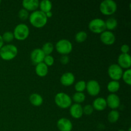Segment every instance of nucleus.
Instances as JSON below:
<instances>
[{"label":"nucleus","mask_w":131,"mask_h":131,"mask_svg":"<svg viewBox=\"0 0 131 131\" xmlns=\"http://www.w3.org/2000/svg\"><path fill=\"white\" fill-rule=\"evenodd\" d=\"M29 23L33 26L37 28H43L47 23V17L46 14L40 10L32 12L29 16Z\"/></svg>","instance_id":"1"},{"label":"nucleus","mask_w":131,"mask_h":131,"mask_svg":"<svg viewBox=\"0 0 131 131\" xmlns=\"http://www.w3.org/2000/svg\"><path fill=\"white\" fill-rule=\"evenodd\" d=\"M18 49L14 44H6L0 49V57L6 61L12 60L16 57Z\"/></svg>","instance_id":"2"},{"label":"nucleus","mask_w":131,"mask_h":131,"mask_svg":"<svg viewBox=\"0 0 131 131\" xmlns=\"http://www.w3.org/2000/svg\"><path fill=\"white\" fill-rule=\"evenodd\" d=\"M100 11L106 15H113L117 10V4L113 0H104L100 4Z\"/></svg>","instance_id":"3"},{"label":"nucleus","mask_w":131,"mask_h":131,"mask_svg":"<svg viewBox=\"0 0 131 131\" xmlns=\"http://www.w3.org/2000/svg\"><path fill=\"white\" fill-rule=\"evenodd\" d=\"M54 102L60 108L67 109L70 107L72 100L68 94L63 92H60L55 95Z\"/></svg>","instance_id":"4"},{"label":"nucleus","mask_w":131,"mask_h":131,"mask_svg":"<svg viewBox=\"0 0 131 131\" xmlns=\"http://www.w3.org/2000/svg\"><path fill=\"white\" fill-rule=\"evenodd\" d=\"M13 33L14 38L18 40H24L28 38L29 35V27L26 24L20 23L15 27Z\"/></svg>","instance_id":"5"},{"label":"nucleus","mask_w":131,"mask_h":131,"mask_svg":"<svg viewBox=\"0 0 131 131\" xmlns=\"http://www.w3.org/2000/svg\"><path fill=\"white\" fill-rule=\"evenodd\" d=\"M55 48L58 53L67 55L72 51V43L67 39H61L56 42Z\"/></svg>","instance_id":"6"},{"label":"nucleus","mask_w":131,"mask_h":131,"mask_svg":"<svg viewBox=\"0 0 131 131\" xmlns=\"http://www.w3.org/2000/svg\"><path fill=\"white\" fill-rule=\"evenodd\" d=\"M88 28L94 33H102L106 29L105 21L100 18L92 19L88 24Z\"/></svg>","instance_id":"7"},{"label":"nucleus","mask_w":131,"mask_h":131,"mask_svg":"<svg viewBox=\"0 0 131 131\" xmlns=\"http://www.w3.org/2000/svg\"><path fill=\"white\" fill-rule=\"evenodd\" d=\"M123 70L118 64H112L110 65L107 70V73L111 79L113 81L120 80L122 77Z\"/></svg>","instance_id":"8"},{"label":"nucleus","mask_w":131,"mask_h":131,"mask_svg":"<svg viewBox=\"0 0 131 131\" xmlns=\"http://www.w3.org/2000/svg\"><path fill=\"white\" fill-rule=\"evenodd\" d=\"M86 90L91 96H97L101 92V85L96 80L88 81L86 84Z\"/></svg>","instance_id":"9"},{"label":"nucleus","mask_w":131,"mask_h":131,"mask_svg":"<svg viewBox=\"0 0 131 131\" xmlns=\"http://www.w3.org/2000/svg\"><path fill=\"white\" fill-rule=\"evenodd\" d=\"M46 55L41 49L37 48L31 51L30 54V58L32 63L37 65V64L43 62Z\"/></svg>","instance_id":"10"},{"label":"nucleus","mask_w":131,"mask_h":131,"mask_svg":"<svg viewBox=\"0 0 131 131\" xmlns=\"http://www.w3.org/2000/svg\"><path fill=\"white\" fill-rule=\"evenodd\" d=\"M100 39L103 43L107 46H110L115 43L116 40V37L112 31L106 30L101 33Z\"/></svg>","instance_id":"11"},{"label":"nucleus","mask_w":131,"mask_h":131,"mask_svg":"<svg viewBox=\"0 0 131 131\" xmlns=\"http://www.w3.org/2000/svg\"><path fill=\"white\" fill-rule=\"evenodd\" d=\"M107 106L112 109V110H116L120 106V97L116 93H110L106 99Z\"/></svg>","instance_id":"12"},{"label":"nucleus","mask_w":131,"mask_h":131,"mask_svg":"<svg viewBox=\"0 0 131 131\" xmlns=\"http://www.w3.org/2000/svg\"><path fill=\"white\" fill-rule=\"evenodd\" d=\"M118 65L122 69H130L131 66V57L130 55L128 54H120L118 58Z\"/></svg>","instance_id":"13"},{"label":"nucleus","mask_w":131,"mask_h":131,"mask_svg":"<svg viewBox=\"0 0 131 131\" xmlns=\"http://www.w3.org/2000/svg\"><path fill=\"white\" fill-rule=\"evenodd\" d=\"M57 127L60 131H71L73 125L69 119L61 118L57 122Z\"/></svg>","instance_id":"14"},{"label":"nucleus","mask_w":131,"mask_h":131,"mask_svg":"<svg viewBox=\"0 0 131 131\" xmlns=\"http://www.w3.org/2000/svg\"><path fill=\"white\" fill-rule=\"evenodd\" d=\"M70 115L72 116L74 118L79 119L82 117L83 115V106L79 104H74L71 105L69 110Z\"/></svg>","instance_id":"15"},{"label":"nucleus","mask_w":131,"mask_h":131,"mask_svg":"<svg viewBox=\"0 0 131 131\" xmlns=\"http://www.w3.org/2000/svg\"><path fill=\"white\" fill-rule=\"evenodd\" d=\"M60 82L61 84L65 86H71L75 82V76L72 73L70 72H65L60 78Z\"/></svg>","instance_id":"16"},{"label":"nucleus","mask_w":131,"mask_h":131,"mask_svg":"<svg viewBox=\"0 0 131 131\" xmlns=\"http://www.w3.org/2000/svg\"><path fill=\"white\" fill-rule=\"evenodd\" d=\"M23 8L27 11L34 12L37 10L39 7V1L38 0H24L22 2Z\"/></svg>","instance_id":"17"},{"label":"nucleus","mask_w":131,"mask_h":131,"mask_svg":"<svg viewBox=\"0 0 131 131\" xmlns=\"http://www.w3.org/2000/svg\"><path fill=\"white\" fill-rule=\"evenodd\" d=\"M92 106L97 111H103L107 107V102L103 97H97L93 101Z\"/></svg>","instance_id":"18"},{"label":"nucleus","mask_w":131,"mask_h":131,"mask_svg":"<svg viewBox=\"0 0 131 131\" xmlns=\"http://www.w3.org/2000/svg\"><path fill=\"white\" fill-rule=\"evenodd\" d=\"M35 72L39 77H45L48 74V67L43 62L38 63L36 65Z\"/></svg>","instance_id":"19"},{"label":"nucleus","mask_w":131,"mask_h":131,"mask_svg":"<svg viewBox=\"0 0 131 131\" xmlns=\"http://www.w3.org/2000/svg\"><path fill=\"white\" fill-rule=\"evenodd\" d=\"M29 102H31L32 105L34 106H40L43 103V98L38 93H32L30 96H29Z\"/></svg>","instance_id":"20"},{"label":"nucleus","mask_w":131,"mask_h":131,"mask_svg":"<svg viewBox=\"0 0 131 131\" xmlns=\"http://www.w3.org/2000/svg\"><path fill=\"white\" fill-rule=\"evenodd\" d=\"M39 7L40 11L47 13L51 11L52 7V3L49 0H42L40 2H39Z\"/></svg>","instance_id":"21"},{"label":"nucleus","mask_w":131,"mask_h":131,"mask_svg":"<svg viewBox=\"0 0 131 131\" xmlns=\"http://www.w3.org/2000/svg\"><path fill=\"white\" fill-rule=\"evenodd\" d=\"M120 87V84L118 81H111L107 84V90L111 93H115L119 90Z\"/></svg>","instance_id":"22"},{"label":"nucleus","mask_w":131,"mask_h":131,"mask_svg":"<svg viewBox=\"0 0 131 131\" xmlns=\"http://www.w3.org/2000/svg\"><path fill=\"white\" fill-rule=\"evenodd\" d=\"M106 29L109 31H111L115 29L118 26V21L115 18L110 17L105 21Z\"/></svg>","instance_id":"23"},{"label":"nucleus","mask_w":131,"mask_h":131,"mask_svg":"<svg viewBox=\"0 0 131 131\" xmlns=\"http://www.w3.org/2000/svg\"><path fill=\"white\" fill-rule=\"evenodd\" d=\"M120 118V113L116 110H113L109 113L107 115L108 121L111 124H115L118 120Z\"/></svg>","instance_id":"24"},{"label":"nucleus","mask_w":131,"mask_h":131,"mask_svg":"<svg viewBox=\"0 0 131 131\" xmlns=\"http://www.w3.org/2000/svg\"><path fill=\"white\" fill-rule=\"evenodd\" d=\"M86 99V96L83 92H75L72 96L73 101L75 102V104L83 103Z\"/></svg>","instance_id":"25"},{"label":"nucleus","mask_w":131,"mask_h":131,"mask_svg":"<svg viewBox=\"0 0 131 131\" xmlns=\"http://www.w3.org/2000/svg\"><path fill=\"white\" fill-rule=\"evenodd\" d=\"M41 49L42 50L46 56L51 55L54 50V45L51 42H46L42 46V48Z\"/></svg>","instance_id":"26"},{"label":"nucleus","mask_w":131,"mask_h":131,"mask_svg":"<svg viewBox=\"0 0 131 131\" xmlns=\"http://www.w3.org/2000/svg\"><path fill=\"white\" fill-rule=\"evenodd\" d=\"M88 35L84 31H80L78 32L75 36V39L78 43H82L86 40Z\"/></svg>","instance_id":"27"},{"label":"nucleus","mask_w":131,"mask_h":131,"mask_svg":"<svg viewBox=\"0 0 131 131\" xmlns=\"http://www.w3.org/2000/svg\"><path fill=\"white\" fill-rule=\"evenodd\" d=\"M122 78L123 79L124 81L128 85L131 84V69H126V70L123 72L122 77Z\"/></svg>","instance_id":"28"},{"label":"nucleus","mask_w":131,"mask_h":131,"mask_svg":"<svg viewBox=\"0 0 131 131\" xmlns=\"http://www.w3.org/2000/svg\"><path fill=\"white\" fill-rule=\"evenodd\" d=\"M86 83L84 81L81 80L77 82L75 84V90L77 92H83L86 90Z\"/></svg>","instance_id":"29"},{"label":"nucleus","mask_w":131,"mask_h":131,"mask_svg":"<svg viewBox=\"0 0 131 131\" xmlns=\"http://www.w3.org/2000/svg\"><path fill=\"white\" fill-rule=\"evenodd\" d=\"M2 38L4 42H7V43H10L14 39V33L12 31H6L3 34Z\"/></svg>","instance_id":"30"},{"label":"nucleus","mask_w":131,"mask_h":131,"mask_svg":"<svg viewBox=\"0 0 131 131\" xmlns=\"http://www.w3.org/2000/svg\"><path fill=\"white\" fill-rule=\"evenodd\" d=\"M29 12L27 11L26 9L22 8L18 12V17L22 20H26L29 18Z\"/></svg>","instance_id":"31"},{"label":"nucleus","mask_w":131,"mask_h":131,"mask_svg":"<svg viewBox=\"0 0 131 131\" xmlns=\"http://www.w3.org/2000/svg\"><path fill=\"white\" fill-rule=\"evenodd\" d=\"M43 63L47 65V67L52 66L54 63V59L53 56L51 55H46L45 56L44 59H43Z\"/></svg>","instance_id":"32"},{"label":"nucleus","mask_w":131,"mask_h":131,"mask_svg":"<svg viewBox=\"0 0 131 131\" xmlns=\"http://www.w3.org/2000/svg\"><path fill=\"white\" fill-rule=\"evenodd\" d=\"M93 110L94 109H93V106L90 104H87L83 107V114H85L86 115H92L93 112Z\"/></svg>","instance_id":"33"},{"label":"nucleus","mask_w":131,"mask_h":131,"mask_svg":"<svg viewBox=\"0 0 131 131\" xmlns=\"http://www.w3.org/2000/svg\"><path fill=\"white\" fill-rule=\"evenodd\" d=\"M130 50L129 46L127 44H123L120 47V51H122L123 54H128Z\"/></svg>","instance_id":"34"},{"label":"nucleus","mask_w":131,"mask_h":131,"mask_svg":"<svg viewBox=\"0 0 131 131\" xmlns=\"http://www.w3.org/2000/svg\"><path fill=\"white\" fill-rule=\"evenodd\" d=\"M60 62L63 65H66L69 62V57L67 55H63L60 58Z\"/></svg>","instance_id":"35"},{"label":"nucleus","mask_w":131,"mask_h":131,"mask_svg":"<svg viewBox=\"0 0 131 131\" xmlns=\"http://www.w3.org/2000/svg\"><path fill=\"white\" fill-rule=\"evenodd\" d=\"M3 46H4V41L3 40L2 36L0 35V49H1Z\"/></svg>","instance_id":"36"},{"label":"nucleus","mask_w":131,"mask_h":131,"mask_svg":"<svg viewBox=\"0 0 131 131\" xmlns=\"http://www.w3.org/2000/svg\"><path fill=\"white\" fill-rule=\"evenodd\" d=\"M45 14H46V17H47V18L51 17H52V12H51V11L48 12H47V13H45Z\"/></svg>","instance_id":"37"},{"label":"nucleus","mask_w":131,"mask_h":131,"mask_svg":"<svg viewBox=\"0 0 131 131\" xmlns=\"http://www.w3.org/2000/svg\"><path fill=\"white\" fill-rule=\"evenodd\" d=\"M128 131H131V128H130V127L129 128V130H128Z\"/></svg>","instance_id":"38"},{"label":"nucleus","mask_w":131,"mask_h":131,"mask_svg":"<svg viewBox=\"0 0 131 131\" xmlns=\"http://www.w3.org/2000/svg\"><path fill=\"white\" fill-rule=\"evenodd\" d=\"M118 131H125V130H121V129H120V130H118Z\"/></svg>","instance_id":"39"},{"label":"nucleus","mask_w":131,"mask_h":131,"mask_svg":"<svg viewBox=\"0 0 131 131\" xmlns=\"http://www.w3.org/2000/svg\"><path fill=\"white\" fill-rule=\"evenodd\" d=\"M1 0H0V4H1Z\"/></svg>","instance_id":"40"}]
</instances>
